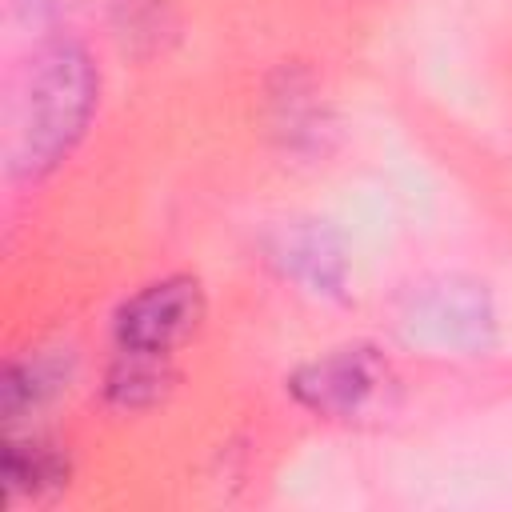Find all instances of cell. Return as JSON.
<instances>
[{"label":"cell","mask_w":512,"mask_h":512,"mask_svg":"<svg viewBox=\"0 0 512 512\" xmlns=\"http://www.w3.org/2000/svg\"><path fill=\"white\" fill-rule=\"evenodd\" d=\"M16 4L32 8V16H52V12L60 8V0H16Z\"/></svg>","instance_id":"obj_9"},{"label":"cell","mask_w":512,"mask_h":512,"mask_svg":"<svg viewBox=\"0 0 512 512\" xmlns=\"http://www.w3.org/2000/svg\"><path fill=\"white\" fill-rule=\"evenodd\" d=\"M268 260L284 280L308 296H340L348 280V260L336 232L324 220H288L268 240Z\"/></svg>","instance_id":"obj_5"},{"label":"cell","mask_w":512,"mask_h":512,"mask_svg":"<svg viewBox=\"0 0 512 512\" xmlns=\"http://www.w3.org/2000/svg\"><path fill=\"white\" fill-rule=\"evenodd\" d=\"M392 388V368L372 344L328 348L288 376V392L300 408L324 420H356L372 412Z\"/></svg>","instance_id":"obj_2"},{"label":"cell","mask_w":512,"mask_h":512,"mask_svg":"<svg viewBox=\"0 0 512 512\" xmlns=\"http://www.w3.org/2000/svg\"><path fill=\"white\" fill-rule=\"evenodd\" d=\"M68 484V456L44 436H12L4 448V492L8 500L44 496Z\"/></svg>","instance_id":"obj_7"},{"label":"cell","mask_w":512,"mask_h":512,"mask_svg":"<svg viewBox=\"0 0 512 512\" xmlns=\"http://www.w3.org/2000/svg\"><path fill=\"white\" fill-rule=\"evenodd\" d=\"M204 320V288L196 276L172 272L136 288L112 316L116 348L144 356H172L184 340L196 336Z\"/></svg>","instance_id":"obj_3"},{"label":"cell","mask_w":512,"mask_h":512,"mask_svg":"<svg viewBox=\"0 0 512 512\" xmlns=\"http://www.w3.org/2000/svg\"><path fill=\"white\" fill-rule=\"evenodd\" d=\"M72 372H76V356L60 352V348L12 360L8 372H4V416H8V424H16L20 416L44 408L48 400H56L68 388Z\"/></svg>","instance_id":"obj_6"},{"label":"cell","mask_w":512,"mask_h":512,"mask_svg":"<svg viewBox=\"0 0 512 512\" xmlns=\"http://www.w3.org/2000/svg\"><path fill=\"white\" fill-rule=\"evenodd\" d=\"M408 340H424L432 348L448 352H480L492 340V308L480 284L464 280H440L412 296V308L404 312Z\"/></svg>","instance_id":"obj_4"},{"label":"cell","mask_w":512,"mask_h":512,"mask_svg":"<svg viewBox=\"0 0 512 512\" xmlns=\"http://www.w3.org/2000/svg\"><path fill=\"white\" fill-rule=\"evenodd\" d=\"M100 100V68L76 40H48L12 100V168L44 176L84 140Z\"/></svg>","instance_id":"obj_1"},{"label":"cell","mask_w":512,"mask_h":512,"mask_svg":"<svg viewBox=\"0 0 512 512\" xmlns=\"http://www.w3.org/2000/svg\"><path fill=\"white\" fill-rule=\"evenodd\" d=\"M172 356H144V352H124L116 348V360L104 376V392L116 408L140 412L164 400V392L172 388Z\"/></svg>","instance_id":"obj_8"}]
</instances>
